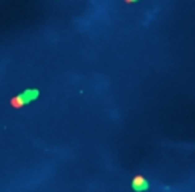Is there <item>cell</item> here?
Returning <instances> with one entry per match:
<instances>
[{
  "label": "cell",
  "mask_w": 195,
  "mask_h": 192,
  "mask_svg": "<svg viewBox=\"0 0 195 192\" xmlns=\"http://www.w3.org/2000/svg\"><path fill=\"white\" fill-rule=\"evenodd\" d=\"M24 102H26V99H24V96H23V95H20V96H17V98H14V99H12V105H14L16 108H20V107L24 104Z\"/></svg>",
  "instance_id": "cell-1"
},
{
  "label": "cell",
  "mask_w": 195,
  "mask_h": 192,
  "mask_svg": "<svg viewBox=\"0 0 195 192\" xmlns=\"http://www.w3.org/2000/svg\"><path fill=\"white\" fill-rule=\"evenodd\" d=\"M133 185H134V188H137V186H140V185H145V180H143V178H136Z\"/></svg>",
  "instance_id": "cell-2"
},
{
  "label": "cell",
  "mask_w": 195,
  "mask_h": 192,
  "mask_svg": "<svg viewBox=\"0 0 195 192\" xmlns=\"http://www.w3.org/2000/svg\"><path fill=\"white\" fill-rule=\"evenodd\" d=\"M125 2H133V0H125Z\"/></svg>",
  "instance_id": "cell-3"
}]
</instances>
